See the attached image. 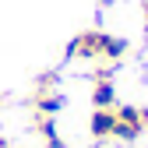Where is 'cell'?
I'll use <instances>...</instances> for the list:
<instances>
[{
  "label": "cell",
  "mask_w": 148,
  "mask_h": 148,
  "mask_svg": "<svg viewBox=\"0 0 148 148\" xmlns=\"http://www.w3.org/2000/svg\"><path fill=\"white\" fill-rule=\"evenodd\" d=\"M148 131V109L141 106H113V141H138Z\"/></svg>",
  "instance_id": "2"
},
{
  "label": "cell",
  "mask_w": 148,
  "mask_h": 148,
  "mask_svg": "<svg viewBox=\"0 0 148 148\" xmlns=\"http://www.w3.org/2000/svg\"><path fill=\"white\" fill-rule=\"evenodd\" d=\"M0 106H4V99H0Z\"/></svg>",
  "instance_id": "9"
},
{
  "label": "cell",
  "mask_w": 148,
  "mask_h": 148,
  "mask_svg": "<svg viewBox=\"0 0 148 148\" xmlns=\"http://www.w3.org/2000/svg\"><path fill=\"white\" fill-rule=\"evenodd\" d=\"M32 127H35V134L42 138L46 148H67V141L60 138L57 131V116H46V113H32Z\"/></svg>",
  "instance_id": "4"
},
{
  "label": "cell",
  "mask_w": 148,
  "mask_h": 148,
  "mask_svg": "<svg viewBox=\"0 0 148 148\" xmlns=\"http://www.w3.org/2000/svg\"><path fill=\"white\" fill-rule=\"evenodd\" d=\"M88 131L99 141H113V106L109 109H95V113L88 116Z\"/></svg>",
  "instance_id": "5"
},
{
  "label": "cell",
  "mask_w": 148,
  "mask_h": 148,
  "mask_svg": "<svg viewBox=\"0 0 148 148\" xmlns=\"http://www.w3.org/2000/svg\"><path fill=\"white\" fill-rule=\"evenodd\" d=\"M141 18H145V39H148V0H141Z\"/></svg>",
  "instance_id": "6"
},
{
  "label": "cell",
  "mask_w": 148,
  "mask_h": 148,
  "mask_svg": "<svg viewBox=\"0 0 148 148\" xmlns=\"http://www.w3.org/2000/svg\"><path fill=\"white\" fill-rule=\"evenodd\" d=\"M0 148H11V145H7V141H4V138H0Z\"/></svg>",
  "instance_id": "7"
},
{
  "label": "cell",
  "mask_w": 148,
  "mask_h": 148,
  "mask_svg": "<svg viewBox=\"0 0 148 148\" xmlns=\"http://www.w3.org/2000/svg\"><path fill=\"white\" fill-rule=\"evenodd\" d=\"M64 57L67 60H88V64H95V60L120 64L127 57V42L116 39V35H109V32H102V28H85V32H78L67 42Z\"/></svg>",
  "instance_id": "1"
},
{
  "label": "cell",
  "mask_w": 148,
  "mask_h": 148,
  "mask_svg": "<svg viewBox=\"0 0 148 148\" xmlns=\"http://www.w3.org/2000/svg\"><path fill=\"white\" fill-rule=\"evenodd\" d=\"M109 67L113 64H106L95 71V85H92V109H109V106H116V85L109 81Z\"/></svg>",
  "instance_id": "3"
},
{
  "label": "cell",
  "mask_w": 148,
  "mask_h": 148,
  "mask_svg": "<svg viewBox=\"0 0 148 148\" xmlns=\"http://www.w3.org/2000/svg\"><path fill=\"white\" fill-rule=\"evenodd\" d=\"M99 4H102V7H106V4H113V0H99Z\"/></svg>",
  "instance_id": "8"
}]
</instances>
